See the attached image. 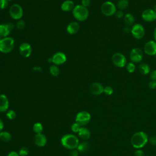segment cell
Instances as JSON below:
<instances>
[{
	"label": "cell",
	"instance_id": "cell-1",
	"mask_svg": "<svg viewBox=\"0 0 156 156\" xmlns=\"http://www.w3.org/2000/svg\"><path fill=\"white\" fill-rule=\"evenodd\" d=\"M148 136L144 132H137L131 138V144L136 149H140L145 146L148 141Z\"/></svg>",
	"mask_w": 156,
	"mask_h": 156
},
{
	"label": "cell",
	"instance_id": "cell-2",
	"mask_svg": "<svg viewBox=\"0 0 156 156\" xmlns=\"http://www.w3.org/2000/svg\"><path fill=\"white\" fill-rule=\"evenodd\" d=\"M60 141L64 147L70 150L76 149L79 144L77 137L73 134H65L63 135Z\"/></svg>",
	"mask_w": 156,
	"mask_h": 156
},
{
	"label": "cell",
	"instance_id": "cell-3",
	"mask_svg": "<svg viewBox=\"0 0 156 156\" xmlns=\"http://www.w3.org/2000/svg\"><path fill=\"white\" fill-rule=\"evenodd\" d=\"M73 15L77 21H83L88 18L89 12L87 7L82 5H77L74 6L73 10Z\"/></svg>",
	"mask_w": 156,
	"mask_h": 156
},
{
	"label": "cell",
	"instance_id": "cell-4",
	"mask_svg": "<svg viewBox=\"0 0 156 156\" xmlns=\"http://www.w3.org/2000/svg\"><path fill=\"white\" fill-rule=\"evenodd\" d=\"M15 46V41L13 38L7 37L3 38L0 41V52L7 54L10 52Z\"/></svg>",
	"mask_w": 156,
	"mask_h": 156
},
{
	"label": "cell",
	"instance_id": "cell-5",
	"mask_svg": "<svg viewBox=\"0 0 156 156\" xmlns=\"http://www.w3.org/2000/svg\"><path fill=\"white\" fill-rule=\"evenodd\" d=\"M101 10L104 15L110 16L115 15L116 12V7L112 2L107 1L101 5Z\"/></svg>",
	"mask_w": 156,
	"mask_h": 156
},
{
	"label": "cell",
	"instance_id": "cell-6",
	"mask_svg": "<svg viewBox=\"0 0 156 156\" xmlns=\"http://www.w3.org/2000/svg\"><path fill=\"white\" fill-rule=\"evenodd\" d=\"M9 14L10 17L13 20H21L23 15V10L22 7L18 4H13L10 7Z\"/></svg>",
	"mask_w": 156,
	"mask_h": 156
},
{
	"label": "cell",
	"instance_id": "cell-7",
	"mask_svg": "<svg viewBox=\"0 0 156 156\" xmlns=\"http://www.w3.org/2000/svg\"><path fill=\"white\" fill-rule=\"evenodd\" d=\"M112 63L118 68H123L127 65V59L124 54L120 52L115 53L112 57Z\"/></svg>",
	"mask_w": 156,
	"mask_h": 156
},
{
	"label": "cell",
	"instance_id": "cell-8",
	"mask_svg": "<svg viewBox=\"0 0 156 156\" xmlns=\"http://www.w3.org/2000/svg\"><path fill=\"white\" fill-rule=\"evenodd\" d=\"M131 34L132 36L136 40L143 38L145 34V30L143 25L141 24H135L131 28Z\"/></svg>",
	"mask_w": 156,
	"mask_h": 156
},
{
	"label": "cell",
	"instance_id": "cell-9",
	"mask_svg": "<svg viewBox=\"0 0 156 156\" xmlns=\"http://www.w3.org/2000/svg\"><path fill=\"white\" fill-rule=\"evenodd\" d=\"M91 119L90 114L86 111L79 112L76 116V122L79 124L81 126L87 124Z\"/></svg>",
	"mask_w": 156,
	"mask_h": 156
},
{
	"label": "cell",
	"instance_id": "cell-10",
	"mask_svg": "<svg viewBox=\"0 0 156 156\" xmlns=\"http://www.w3.org/2000/svg\"><path fill=\"white\" fill-rule=\"evenodd\" d=\"M130 59L134 63H140L143 57V53L141 49L138 48H133L130 52Z\"/></svg>",
	"mask_w": 156,
	"mask_h": 156
},
{
	"label": "cell",
	"instance_id": "cell-11",
	"mask_svg": "<svg viewBox=\"0 0 156 156\" xmlns=\"http://www.w3.org/2000/svg\"><path fill=\"white\" fill-rule=\"evenodd\" d=\"M144 52L148 55H156V41L150 40L146 42L144 46Z\"/></svg>",
	"mask_w": 156,
	"mask_h": 156
},
{
	"label": "cell",
	"instance_id": "cell-12",
	"mask_svg": "<svg viewBox=\"0 0 156 156\" xmlns=\"http://www.w3.org/2000/svg\"><path fill=\"white\" fill-rule=\"evenodd\" d=\"M141 18L147 22H152L156 20V12L154 9H147L141 13Z\"/></svg>",
	"mask_w": 156,
	"mask_h": 156
},
{
	"label": "cell",
	"instance_id": "cell-13",
	"mask_svg": "<svg viewBox=\"0 0 156 156\" xmlns=\"http://www.w3.org/2000/svg\"><path fill=\"white\" fill-rule=\"evenodd\" d=\"M19 51L20 54L25 57H29L32 53V48L29 43H23L19 46Z\"/></svg>",
	"mask_w": 156,
	"mask_h": 156
},
{
	"label": "cell",
	"instance_id": "cell-14",
	"mask_svg": "<svg viewBox=\"0 0 156 156\" xmlns=\"http://www.w3.org/2000/svg\"><path fill=\"white\" fill-rule=\"evenodd\" d=\"M52 61L55 65H62L66 61V56L64 53L58 52L53 55L52 57Z\"/></svg>",
	"mask_w": 156,
	"mask_h": 156
},
{
	"label": "cell",
	"instance_id": "cell-15",
	"mask_svg": "<svg viewBox=\"0 0 156 156\" xmlns=\"http://www.w3.org/2000/svg\"><path fill=\"white\" fill-rule=\"evenodd\" d=\"M14 25L11 23L0 24V35L3 38L7 37L13 29Z\"/></svg>",
	"mask_w": 156,
	"mask_h": 156
},
{
	"label": "cell",
	"instance_id": "cell-16",
	"mask_svg": "<svg viewBox=\"0 0 156 156\" xmlns=\"http://www.w3.org/2000/svg\"><path fill=\"white\" fill-rule=\"evenodd\" d=\"M104 87L99 82H94L90 86V91L91 94L98 96L104 93Z\"/></svg>",
	"mask_w": 156,
	"mask_h": 156
},
{
	"label": "cell",
	"instance_id": "cell-17",
	"mask_svg": "<svg viewBox=\"0 0 156 156\" xmlns=\"http://www.w3.org/2000/svg\"><path fill=\"white\" fill-rule=\"evenodd\" d=\"M34 141L37 146L39 147H43L46 145L47 143V139L45 135L43 133H37L34 136Z\"/></svg>",
	"mask_w": 156,
	"mask_h": 156
},
{
	"label": "cell",
	"instance_id": "cell-18",
	"mask_svg": "<svg viewBox=\"0 0 156 156\" xmlns=\"http://www.w3.org/2000/svg\"><path fill=\"white\" fill-rule=\"evenodd\" d=\"M9 106V102L7 97L3 94H0V112H5Z\"/></svg>",
	"mask_w": 156,
	"mask_h": 156
},
{
	"label": "cell",
	"instance_id": "cell-19",
	"mask_svg": "<svg viewBox=\"0 0 156 156\" xmlns=\"http://www.w3.org/2000/svg\"><path fill=\"white\" fill-rule=\"evenodd\" d=\"M79 24L76 21H72L69 23L66 27V31L69 34L73 35L76 34L79 30Z\"/></svg>",
	"mask_w": 156,
	"mask_h": 156
},
{
	"label": "cell",
	"instance_id": "cell-20",
	"mask_svg": "<svg viewBox=\"0 0 156 156\" xmlns=\"http://www.w3.org/2000/svg\"><path fill=\"white\" fill-rule=\"evenodd\" d=\"M61 9L64 12H69L73 10L74 7V2L71 0H66L61 5Z\"/></svg>",
	"mask_w": 156,
	"mask_h": 156
},
{
	"label": "cell",
	"instance_id": "cell-21",
	"mask_svg": "<svg viewBox=\"0 0 156 156\" xmlns=\"http://www.w3.org/2000/svg\"><path fill=\"white\" fill-rule=\"evenodd\" d=\"M78 135L82 140H88L90 137L91 133L87 128L81 127L79 131L78 132Z\"/></svg>",
	"mask_w": 156,
	"mask_h": 156
},
{
	"label": "cell",
	"instance_id": "cell-22",
	"mask_svg": "<svg viewBox=\"0 0 156 156\" xmlns=\"http://www.w3.org/2000/svg\"><path fill=\"white\" fill-rule=\"evenodd\" d=\"M138 70L143 75H146L150 73V67L149 65L145 63H142L138 66Z\"/></svg>",
	"mask_w": 156,
	"mask_h": 156
},
{
	"label": "cell",
	"instance_id": "cell-23",
	"mask_svg": "<svg viewBox=\"0 0 156 156\" xmlns=\"http://www.w3.org/2000/svg\"><path fill=\"white\" fill-rule=\"evenodd\" d=\"M124 20L125 23L128 26H132L135 23V18L133 16V15H132L131 13H126V15H124Z\"/></svg>",
	"mask_w": 156,
	"mask_h": 156
},
{
	"label": "cell",
	"instance_id": "cell-24",
	"mask_svg": "<svg viewBox=\"0 0 156 156\" xmlns=\"http://www.w3.org/2000/svg\"><path fill=\"white\" fill-rule=\"evenodd\" d=\"M0 140L4 142H9L12 140V135L8 132H0Z\"/></svg>",
	"mask_w": 156,
	"mask_h": 156
},
{
	"label": "cell",
	"instance_id": "cell-25",
	"mask_svg": "<svg viewBox=\"0 0 156 156\" xmlns=\"http://www.w3.org/2000/svg\"><path fill=\"white\" fill-rule=\"evenodd\" d=\"M128 5H129L128 0H119L116 4V7L120 10L126 9V8H127Z\"/></svg>",
	"mask_w": 156,
	"mask_h": 156
},
{
	"label": "cell",
	"instance_id": "cell-26",
	"mask_svg": "<svg viewBox=\"0 0 156 156\" xmlns=\"http://www.w3.org/2000/svg\"><path fill=\"white\" fill-rule=\"evenodd\" d=\"M89 147V144L87 142H82L79 144L77 149V151L80 152H86Z\"/></svg>",
	"mask_w": 156,
	"mask_h": 156
},
{
	"label": "cell",
	"instance_id": "cell-27",
	"mask_svg": "<svg viewBox=\"0 0 156 156\" xmlns=\"http://www.w3.org/2000/svg\"><path fill=\"white\" fill-rule=\"evenodd\" d=\"M49 72L54 77L58 76L60 74L59 68L55 65H52L49 67Z\"/></svg>",
	"mask_w": 156,
	"mask_h": 156
},
{
	"label": "cell",
	"instance_id": "cell-28",
	"mask_svg": "<svg viewBox=\"0 0 156 156\" xmlns=\"http://www.w3.org/2000/svg\"><path fill=\"white\" fill-rule=\"evenodd\" d=\"M43 130V125L40 122H36L34 124L33 130L36 134L41 133Z\"/></svg>",
	"mask_w": 156,
	"mask_h": 156
},
{
	"label": "cell",
	"instance_id": "cell-29",
	"mask_svg": "<svg viewBox=\"0 0 156 156\" xmlns=\"http://www.w3.org/2000/svg\"><path fill=\"white\" fill-rule=\"evenodd\" d=\"M126 69L129 73H132L135 70V65L133 62H129L126 65Z\"/></svg>",
	"mask_w": 156,
	"mask_h": 156
},
{
	"label": "cell",
	"instance_id": "cell-30",
	"mask_svg": "<svg viewBox=\"0 0 156 156\" xmlns=\"http://www.w3.org/2000/svg\"><path fill=\"white\" fill-rule=\"evenodd\" d=\"M6 116L7 118L10 119V120H13L14 119L16 116V112L13 110H9L7 113H6Z\"/></svg>",
	"mask_w": 156,
	"mask_h": 156
},
{
	"label": "cell",
	"instance_id": "cell-31",
	"mask_svg": "<svg viewBox=\"0 0 156 156\" xmlns=\"http://www.w3.org/2000/svg\"><path fill=\"white\" fill-rule=\"evenodd\" d=\"M80 127H81V126L79 124H78L77 122H74V123H73L72 125H71V130L73 132H74V133H78V132L79 131V130H80Z\"/></svg>",
	"mask_w": 156,
	"mask_h": 156
},
{
	"label": "cell",
	"instance_id": "cell-32",
	"mask_svg": "<svg viewBox=\"0 0 156 156\" xmlns=\"http://www.w3.org/2000/svg\"><path fill=\"white\" fill-rule=\"evenodd\" d=\"M29 154V149L26 147H23L20 148L18 152L20 156H27Z\"/></svg>",
	"mask_w": 156,
	"mask_h": 156
},
{
	"label": "cell",
	"instance_id": "cell-33",
	"mask_svg": "<svg viewBox=\"0 0 156 156\" xmlns=\"http://www.w3.org/2000/svg\"><path fill=\"white\" fill-rule=\"evenodd\" d=\"M104 93L108 96H110L113 94V89L110 86H106L104 88Z\"/></svg>",
	"mask_w": 156,
	"mask_h": 156
},
{
	"label": "cell",
	"instance_id": "cell-34",
	"mask_svg": "<svg viewBox=\"0 0 156 156\" xmlns=\"http://www.w3.org/2000/svg\"><path fill=\"white\" fill-rule=\"evenodd\" d=\"M25 26H26V23L23 20H19L16 24V26L17 29H24Z\"/></svg>",
	"mask_w": 156,
	"mask_h": 156
},
{
	"label": "cell",
	"instance_id": "cell-35",
	"mask_svg": "<svg viewBox=\"0 0 156 156\" xmlns=\"http://www.w3.org/2000/svg\"><path fill=\"white\" fill-rule=\"evenodd\" d=\"M8 0H0V9H5L8 6Z\"/></svg>",
	"mask_w": 156,
	"mask_h": 156
},
{
	"label": "cell",
	"instance_id": "cell-36",
	"mask_svg": "<svg viewBox=\"0 0 156 156\" xmlns=\"http://www.w3.org/2000/svg\"><path fill=\"white\" fill-rule=\"evenodd\" d=\"M149 77L151 79V80L156 81V70L154 69L150 72Z\"/></svg>",
	"mask_w": 156,
	"mask_h": 156
},
{
	"label": "cell",
	"instance_id": "cell-37",
	"mask_svg": "<svg viewBox=\"0 0 156 156\" xmlns=\"http://www.w3.org/2000/svg\"><path fill=\"white\" fill-rule=\"evenodd\" d=\"M115 15L117 18H121L124 17V16L123 12L120 10H116V12L115 13Z\"/></svg>",
	"mask_w": 156,
	"mask_h": 156
},
{
	"label": "cell",
	"instance_id": "cell-38",
	"mask_svg": "<svg viewBox=\"0 0 156 156\" xmlns=\"http://www.w3.org/2000/svg\"><path fill=\"white\" fill-rule=\"evenodd\" d=\"M81 4L82 5L87 8L91 4V0H81Z\"/></svg>",
	"mask_w": 156,
	"mask_h": 156
},
{
	"label": "cell",
	"instance_id": "cell-39",
	"mask_svg": "<svg viewBox=\"0 0 156 156\" xmlns=\"http://www.w3.org/2000/svg\"><path fill=\"white\" fill-rule=\"evenodd\" d=\"M148 87L151 89H155L156 88V81L151 80L148 83Z\"/></svg>",
	"mask_w": 156,
	"mask_h": 156
},
{
	"label": "cell",
	"instance_id": "cell-40",
	"mask_svg": "<svg viewBox=\"0 0 156 156\" xmlns=\"http://www.w3.org/2000/svg\"><path fill=\"white\" fill-rule=\"evenodd\" d=\"M148 140L152 145H156V136H152Z\"/></svg>",
	"mask_w": 156,
	"mask_h": 156
},
{
	"label": "cell",
	"instance_id": "cell-41",
	"mask_svg": "<svg viewBox=\"0 0 156 156\" xmlns=\"http://www.w3.org/2000/svg\"><path fill=\"white\" fill-rule=\"evenodd\" d=\"M135 156H144V153L141 150H137L134 153Z\"/></svg>",
	"mask_w": 156,
	"mask_h": 156
},
{
	"label": "cell",
	"instance_id": "cell-42",
	"mask_svg": "<svg viewBox=\"0 0 156 156\" xmlns=\"http://www.w3.org/2000/svg\"><path fill=\"white\" fill-rule=\"evenodd\" d=\"M78 151L76 149L71 150V151L69 154V156H78Z\"/></svg>",
	"mask_w": 156,
	"mask_h": 156
},
{
	"label": "cell",
	"instance_id": "cell-43",
	"mask_svg": "<svg viewBox=\"0 0 156 156\" xmlns=\"http://www.w3.org/2000/svg\"><path fill=\"white\" fill-rule=\"evenodd\" d=\"M123 31H124V33L128 34V33L131 32V28L129 26H125L124 27V29H123Z\"/></svg>",
	"mask_w": 156,
	"mask_h": 156
},
{
	"label": "cell",
	"instance_id": "cell-44",
	"mask_svg": "<svg viewBox=\"0 0 156 156\" xmlns=\"http://www.w3.org/2000/svg\"><path fill=\"white\" fill-rule=\"evenodd\" d=\"M32 70L34 72H41L42 71V68L40 66H34L32 68Z\"/></svg>",
	"mask_w": 156,
	"mask_h": 156
},
{
	"label": "cell",
	"instance_id": "cell-45",
	"mask_svg": "<svg viewBox=\"0 0 156 156\" xmlns=\"http://www.w3.org/2000/svg\"><path fill=\"white\" fill-rule=\"evenodd\" d=\"M7 156H20L18 153H17L15 151H11L10 152Z\"/></svg>",
	"mask_w": 156,
	"mask_h": 156
},
{
	"label": "cell",
	"instance_id": "cell-46",
	"mask_svg": "<svg viewBox=\"0 0 156 156\" xmlns=\"http://www.w3.org/2000/svg\"><path fill=\"white\" fill-rule=\"evenodd\" d=\"M3 128H4V123H3V121L0 119V132L2 131Z\"/></svg>",
	"mask_w": 156,
	"mask_h": 156
},
{
	"label": "cell",
	"instance_id": "cell-47",
	"mask_svg": "<svg viewBox=\"0 0 156 156\" xmlns=\"http://www.w3.org/2000/svg\"><path fill=\"white\" fill-rule=\"evenodd\" d=\"M154 40L156 41V27L154 29Z\"/></svg>",
	"mask_w": 156,
	"mask_h": 156
},
{
	"label": "cell",
	"instance_id": "cell-48",
	"mask_svg": "<svg viewBox=\"0 0 156 156\" xmlns=\"http://www.w3.org/2000/svg\"><path fill=\"white\" fill-rule=\"evenodd\" d=\"M154 10L156 12V5H154Z\"/></svg>",
	"mask_w": 156,
	"mask_h": 156
},
{
	"label": "cell",
	"instance_id": "cell-49",
	"mask_svg": "<svg viewBox=\"0 0 156 156\" xmlns=\"http://www.w3.org/2000/svg\"><path fill=\"white\" fill-rule=\"evenodd\" d=\"M2 38H3V37H1V36L0 35V41H1V40Z\"/></svg>",
	"mask_w": 156,
	"mask_h": 156
},
{
	"label": "cell",
	"instance_id": "cell-50",
	"mask_svg": "<svg viewBox=\"0 0 156 156\" xmlns=\"http://www.w3.org/2000/svg\"><path fill=\"white\" fill-rule=\"evenodd\" d=\"M8 1H12V0H8Z\"/></svg>",
	"mask_w": 156,
	"mask_h": 156
},
{
	"label": "cell",
	"instance_id": "cell-51",
	"mask_svg": "<svg viewBox=\"0 0 156 156\" xmlns=\"http://www.w3.org/2000/svg\"></svg>",
	"mask_w": 156,
	"mask_h": 156
}]
</instances>
